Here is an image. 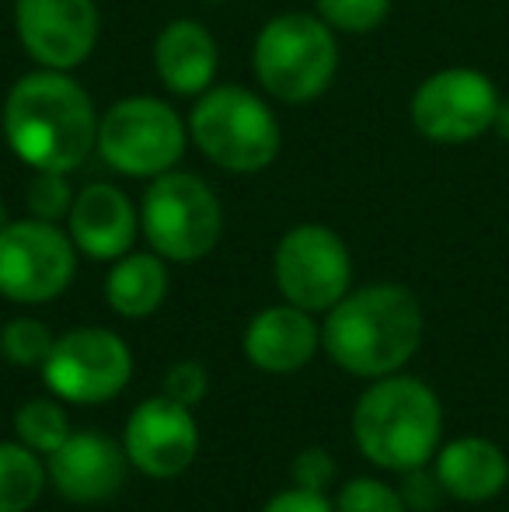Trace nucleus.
Returning a JSON list of instances; mask_svg holds the SVG:
<instances>
[{"mask_svg":"<svg viewBox=\"0 0 509 512\" xmlns=\"http://www.w3.org/2000/svg\"><path fill=\"white\" fill-rule=\"evenodd\" d=\"M440 398L415 377H384L363 391L353 411V439L370 464L412 471L429 464L440 446Z\"/></svg>","mask_w":509,"mask_h":512,"instance_id":"nucleus-3","label":"nucleus"},{"mask_svg":"<svg viewBox=\"0 0 509 512\" xmlns=\"http://www.w3.org/2000/svg\"><path fill=\"white\" fill-rule=\"evenodd\" d=\"M14 32L46 70H74L95 53V0H14Z\"/></svg>","mask_w":509,"mask_h":512,"instance_id":"nucleus-12","label":"nucleus"},{"mask_svg":"<svg viewBox=\"0 0 509 512\" xmlns=\"http://www.w3.org/2000/svg\"><path fill=\"white\" fill-rule=\"evenodd\" d=\"M499 102L503 98L489 74L475 67H447L415 88L408 115L419 136L457 147L492 133Z\"/></svg>","mask_w":509,"mask_h":512,"instance_id":"nucleus-8","label":"nucleus"},{"mask_svg":"<svg viewBox=\"0 0 509 512\" xmlns=\"http://www.w3.org/2000/svg\"><path fill=\"white\" fill-rule=\"evenodd\" d=\"M74 206V189L67 182V171H35L28 182V209L35 220H63Z\"/></svg>","mask_w":509,"mask_h":512,"instance_id":"nucleus-24","label":"nucleus"},{"mask_svg":"<svg viewBox=\"0 0 509 512\" xmlns=\"http://www.w3.org/2000/svg\"><path fill=\"white\" fill-rule=\"evenodd\" d=\"M192 143L217 168L234 175L265 171L279 154V122L272 108L241 84H220L199 95L189 119Z\"/></svg>","mask_w":509,"mask_h":512,"instance_id":"nucleus-5","label":"nucleus"},{"mask_svg":"<svg viewBox=\"0 0 509 512\" xmlns=\"http://www.w3.org/2000/svg\"><path fill=\"white\" fill-rule=\"evenodd\" d=\"M335 512H408L401 492L387 488L384 481L356 478L335 499Z\"/></svg>","mask_w":509,"mask_h":512,"instance_id":"nucleus-25","label":"nucleus"},{"mask_svg":"<svg viewBox=\"0 0 509 512\" xmlns=\"http://www.w3.org/2000/svg\"><path fill=\"white\" fill-rule=\"evenodd\" d=\"M123 450L136 471L150 478H178L192 467L199 453V425L192 408L178 405L171 398L143 401L126 418Z\"/></svg>","mask_w":509,"mask_h":512,"instance_id":"nucleus-13","label":"nucleus"},{"mask_svg":"<svg viewBox=\"0 0 509 512\" xmlns=\"http://www.w3.org/2000/svg\"><path fill=\"white\" fill-rule=\"evenodd\" d=\"M422 342V307L398 283L353 290L328 310L321 345L353 377H391Z\"/></svg>","mask_w":509,"mask_h":512,"instance_id":"nucleus-2","label":"nucleus"},{"mask_svg":"<svg viewBox=\"0 0 509 512\" xmlns=\"http://www.w3.org/2000/svg\"><path fill=\"white\" fill-rule=\"evenodd\" d=\"M53 342L56 338L49 335V328L35 317H14L0 331V352L14 366H42L53 352Z\"/></svg>","mask_w":509,"mask_h":512,"instance_id":"nucleus-22","label":"nucleus"},{"mask_svg":"<svg viewBox=\"0 0 509 512\" xmlns=\"http://www.w3.org/2000/svg\"><path fill=\"white\" fill-rule=\"evenodd\" d=\"M203 4H224V0H203Z\"/></svg>","mask_w":509,"mask_h":512,"instance_id":"nucleus-32","label":"nucleus"},{"mask_svg":"<svg viewBox=\"0 0 509 512\" xmlns=\"http://www.w3.org/2000/svg\"><path fill=\"white\" fill-rule=\"evenodd\" d=\"M492 133H496L503 143H509V102H499L496 122H492Z\"/></svg>","mask_w":509,"mask_h":512,"instance_id":"nucleus-30","label":"nucleus"},{"mask_svg":"<svg viewBox=\"0 0 509 512\" xmlns=\"http://www.w3.org/2000/svg\"><path fill=\"white\" fill-rule=\"evenodd\" d=\"M436 478L443 492L457 502H489L509 481V460L503 446L485 436L454 439L436 457Z\"/></svg>","mask_w":509,"mask_h":512,"instance_id":"nucleus-18","label":"nucleus"},{"mask_svg":"<svg viewBox=\"0 0 509 512\" xmlns=\"http://www.w3.org/2000/svg\"><path fill=\"white\" fill-rule=\"evenodd\" d=\"M321 331L304 307H269L245 331V356L265 373H293L314 359Z\"/></svg>","mask_w":509,"mask_h":512,"instance_id":"nucleus-16","label":"nucleus"},{"mask_svg":"<svg viewBox=\"0 0 509 512\" xmlns=\"http://www.w3.org/2000/svg\"><path fill=\"white\" fill-rule=\"evenodd\" d=\"M4 136L32 171H74L98 143V112L67 70L39 67L7 91Z\"/></svg>","mask_w":509,"mask_h":512,"instance_id":"nucleus-1","label":"nucleus"},{"mask_svg":"<svg viewBox=\"0 0 509 512\" xmlns=\"http://www.w3.org/2000/svg\"><path fill=\"white\" fill-rule=\"evenodd\" d=\"M272 272L286 304L304 310H332L353 283L346 244L321 223H300L286 230L272 258Z\"/></svg>","mask_w":509,"mask_h":512,"instance_id":"nucleus-11","label":"nucleus"},{"mask_svg":"<svg viewBox=\"0 0 509 512\" xmlns=\"http://www.w3.org/2000/svg\"><path fill=\"white\" fill-rule=\"evenodd\" d=\"M220 49L206 25L192 18H178L161 28L154 39V70L164 81V88L175 95H203L213 88L217 77Z\"/></svg>","mask_w":509,"mask_h":512,"instance_id":"nucleus-17","label":"nucleus"},{"mask_svg":"<svg viewBox=\"0 0 509 512\" xmlns=\"http://www.w3.org/2000/svg\"><path fill=\"white\" fill-rule=\"evenodd\" d=\"M140 227L164 262H199L224 234V209L203 178L171 168L150 182Z\"/></svg>","mask_w":509,"mask_h":512,"instance_id":"nucleus-6","label":"nucleus"},{"mask_svg":"<svg viewBox=\"0 0 509 512\" xmlns=\"http://www.w3.org/2000/svg\"><path fill=\"white\" fill-rule=\"evenodd\" d=\"M133 377L129 345L109 328H77L53 342L42 380L70 405H102L123 394Z\"/></svg>","mask_w":509,"mask_h":512,"instance_id":"nucleus-10","label":"nucleus"},{"mask_svg":"<svg viewBox=\"0 0 509 512\" xmlns=\"http://www.w3.org/2000/svg\"><path fill=\"white\" fill-rule=\"evenodd\" d=\"M189 126L161 98H123L98 119L95 150L126 178H157L185 154Z\"/></svg>","mask_w":509,"mask_h":512,"instance_id":"nucleus-7","label":"nucleus"},{"mask_svg":"<svg viewBox=\"0 0 509 512\" xmlns=\"http://www.w3.org/2000/svg\"><path fill=\"white\" fill-rule=\"evenodd\" d=\"M14 432H18V443H25L28 450L56 453L70 439L67 411L49 398L28 401V405H21L18 415H14Z\"/></svg>","mask_w":509,"mask_h":512,"instance_id":"nucleus-21","label":"nucleus"},{"mask_svg":"<svg viewBox=\"0 0 509 512\" xmlns=\"http://www.w3.org/2000/svg\"><path fill=\"white\" fill-rule=\"evenodd\" d=\"M206 387H210V377L199 363H178L168 370L164 377V398L178 401L185 408H196L199 401L206 398Z\"/></svg>","mask_w":509,"mask_h":512,"instance_id":"nucleus-26","label":"nucleus"},{"mask_svg":"<svg viewBox=\"0 0 509 512\" xmlns=\"http://www.w3.org/2000/svg\"><path fill=\"white\" fill-rule=\"evenodd\" d=\"M443 485L440 478H436V471L429 474L426 464L422 467H412V471H405V485H401V499H405L408 509L415 512H433L436 506H440L443 499Z\"/></svg>","mask_w":509,"mask_h":512,"instance_id":"nucleus-28","label":"nucleus"},{"mask_svg":"<svg viewBox=\"0 0 509 512\" xmlns=\"http://www.w3.org/2000/svg\"><path fill=\"white\" fill-rule=\"evenodd\" d=\"M49 471L25 443H0V512H28L39 502Z\"/></svg>","mask_w":509,"mask_h":512,"instance_id":"nucleus-20","label":"nucleus"},{"mask_svg":"<svg viewBox=\"0 0 509 512\" xmlns=\"http://www.w3.org/2000/svg\"><path fill=\"white\" fill-rule=\"evenodd\" d=\"M335 478V460L328 457L321 446H311V450L297 453L293 460V485L307 488V492H325Z\"/></svg>","mask_w":509,"mask_h":512,"instance_id":"nucleus-27","label":"nucleus"},{"mask_svg":"<svg viewBox=\"0 0 509 512\" xmlns=\"http://www.w3.org/2000/svg\"><path fill=\"white\" fill-rule=\"evenodd\" d=\"M126 450L102 432H70L56 453H49V478L67 502H105L126 481Z\"/></svg>","mask_w":509,"mask_h":512,"instance_id":"nucleus-14","label":"nucleus"},{"mask_svg":"<svg viewBox=\"0 0 509 512\" xmlns=\"http://www.w3.org/2000/svg\"><path fill=\"white\" fill-rule=\"evenodd\" d=\"M136 227H140L136 206L129 203L123 189L109 182L84 185L67 213L70 241L95 262H116V258L129 255L136 241Z\"/></svg>","mask_w":509,"mask_h":512,"instance_id":"nucleus-15","label":"nucleus"},{"mask_svg":"<svg viewBox=\"0 0 509 512\" xmlns=\"http://www.w3.org/2000/svg\"><path fill=\"white\" fill-rule=\"evenodd\" d=\"M262 512H335V506L325 499V492H307V488L293 485L290 492H279L276 499H269Z\"/></svg>","mask_w":509,"mask_h":512,"instance_id":"nucleus-29","label":"nucleus"},{"mask_svg":"<svg viewBox=\"0 0 509 512\" xmlns=\"http://www.w3.org/2000/svg\"><path fill=\"white\" fill-rule=\"evenodd\" d=\"M7 227V209H4V203H0V230Z\"/></svg>","mask_w":509,"mask_h":512,"instance_id":"nucleus-31","label":"nucleus"},{"mask_svg":"<svg viewBox=\"0 0 509 512\" xmlns=\"http://www.w3.org/2000/svg\"><path fill=\"white\" fill-rule=\"evenodd\" d=\"M77 244L49 220H14L0 230V297L46 304L70 286Z\"/></svg>","mask_w":509,"mask_h":512,"instance_id":"nucleus-9","label":"nucleus"},{"mask_svg":"<svg viewBox=\"0 0 509 512\" xmlns=\"http://www.w3.org/2000/svg\"><path fill=\"white\" fill-rule=\"evenodd\" d=\"M339 70V42L318 14L290 11L265 21L255 39V74L272 98L304 105L321 98Z\"/></svg>","mask_w":509,"mask_h":512,"instance_id":"nucleus-4","label":"nucleus"},{"mask_svg":"<svg viewBox=\"0 0 509 512\" xmlns=\"http://www.w3.org/2000/svg\"><path fill=\"white\" fill-rule=\"evenodd\" d=\"M391 0H318V18L332 32L346 35H367L387 21Z\"/></svg>","mask_w":509,"mask_h":512,"instance_id":"nucleus-23","label":"nucleus"},{"mask_svg":"<svg viewBox=\"0 0 509 512\" xmlns=\"http://www.w3.org/2000/svg\"><path fill=\"white\" fill-rule=\"evenodd\" d=\"M168 297V269L157 255H129L116 258L109 279H105V300L119 317H150Z\"/></svg>","mask_w":509,"mask_h":512,"instance_id":"nucleus-19","label":"nucleus"}]
</instances>
